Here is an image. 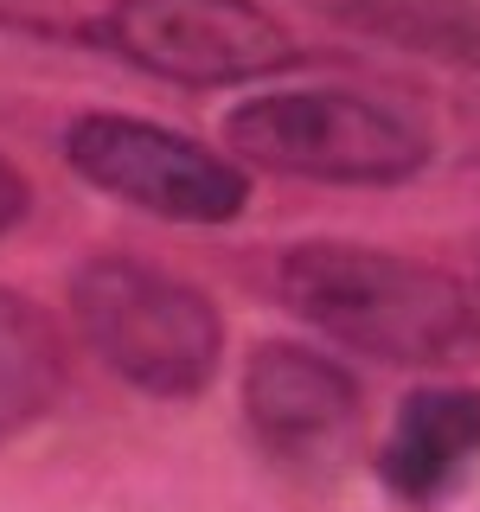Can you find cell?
<instances>
[{
  "label": "cell",
  "mask_w": 480,
  "mask_h": 512,
  "mask_svg": "<svg viewBox=\"0 0 480 512\" xmlns=\"http://www.w3.org/2000/svg\"><path fill=\"white\" fill-rule=\"evenodd\" d=\"M282 301L327 340L391 365H442L474 346L480 320L455 276L372 244H295L276 269Z\"/></svg>",
  "instance_id": "6da1fadb"
},
{
  "label": "cell",
  "mask_w": 480,
  "mask_h": 512,
  "mask_svg": "<svg viewBox=\"0 0 480 512\" xmlns=\"http://www.w3.org/2000/svg\"><path fill=\"white\" fill-rule=\"evenodd\" d=\"M480 455V391H416L384 436L378 468L404 500H436Z\"/></svg>",
  "instance_id": "52a82bcc"
},
{
  "label": "cell",
  "mask_w": 480,
  "mask_h": 512,
  "mask_svg": "<svg viewBox=\"0 0 480 512\" xmlns=\"http://www.w3.org/2000/svg\"><path fill=\"white\" fill-rule=\"evenodd\" d=\"M20 218H26V180L0 160V231H13Z\"/></svg>",
  "instance_id": "9c48e42d"
},
{
  "label": "cell",
  "mask_w": 480,
  "mask_h": 512,
  "mask_svg": "<svg viewBox=\"0 0 480 512\" xmlns=\"http://www.w3.org/2000/svg\"><path fill=\"white\" fill-rule=\"evenodd\" d=\"M109 45L173 84H250L295 58V39L256 0H116Z\"/></svg>",
  "instance_id": "5b68a950"
},
{
  "label": "cell",
  "mask_w": 480,
  "mask_h": 512,
  "mask_svg": "<svg viewBox=\"0 0 480 512\" xmlns=\"http://www.w3.org/2000/svg\"><path fill=\"white\" fill-rule=\"evenodd\" d=\"M64 384V346L20 288H0V442L20 436L39 410H52Z\"/></svg>",
  "instance_id": "ba28073f"
},
{
  "label": "cell",
  "mask_w": 480,
  "mask_h": 512,
  "mask_svg": "<svg viewBox=\"0 0 480 512\" xmlns=\"http://www.w3.org/2000/svg\"><path fill=\"white\" fill-rule=\"evenodd\" d=\"M244 416L269 461L295 474H333L359 442V384L327 352L269 340L263 352H250Z\"/></svg>",
  "instance_id": "8992f818"
},
{
  "label": "cell",
  "mask_w": 480,
  "mask_h": 512,
  "mask_svg": "<svg viewBox=\"0 0 480 512\" xmlns=\"http://www.w3.org/2000/svg\"><path fill=\"white\" fill-rule=\"evenodd\" d=\"M64 160L77 180H90L109 199H128L154 218L173 224H224L244 212V167H231L224 154L199 148V141L173 135L160 122L141 116H77L64 128Z\"/></svg>",
  "instance_id": "277c9868"
},
{
  "label": "cell",
  "mask_w": 480,
  "mask_h": 512,
  "mask_svg": "<svg viewBox=\"0 0 480 512\" xmlns=\"http://www.w3.org/2000/svg\"><path fill=\"white\" fill-rule=\"evenodd\" d=\"M71 320L96 359L148 397L205 391L224 352L212 295L141 256H90L71 276Z\"/></svg>",
  "instance_id": "7a4b0ae2"
},
{
  "label": "cell",
  "mask_w": 480,
  "mask_h": 512,
  "mask_svg": "<svg viewBox=\"0 0 480 512\" xmlns=\"http://www.w3.org/2000/svg\"><path fill=\"white\" fill-rule=\"evenodd\" d=\"M231 154L295 180L340 186H391L429 160V141L404 109L359 90H276L250 96L224 116Z\"/></svg>",
  "instance_id": "3957f363"
}]
</instances>
